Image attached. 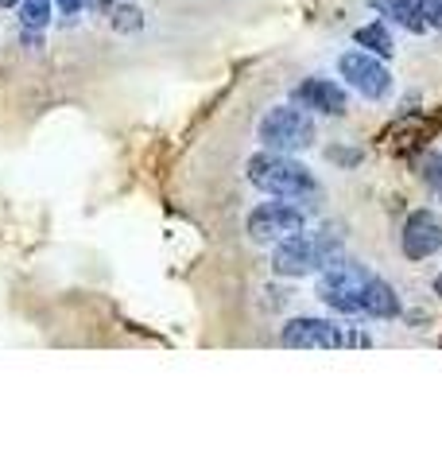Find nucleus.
I'll return each mask as SVG.
<instances>
[{
	"label": "nucleus",
	"mask_w": 442,
	"mask_h": 466,
	"mask_svg": "<svg viewBox=\"0 0 442 466\" xmlns=\"http://www.w3.org/2000/svg\"><path fill=\"white\" fill-rule=\"evenodd\" d=\"M245 179L256 187L260 195H276V198H291L303 210H318L322 202V183L315 179V171L295 159L291 152H272L260 148L256 156H248L245 164Z\"/></svg>",
	"instance_id": "nucleus-1"
},
{
	"label": "nucleus",
	"mask_w": 442,
	"mask_h": 466,
	"mask_svg": "<svg viewBox=\"0 0 442 466\" xmlns=\"http://www.w3.org/2000/svg\"><path fill=\"white\" fill-rule=\"evenodd\" d=\"M256 140L260 148H272V152H306L315 148L318 140V125H315V113H306L299 106H272L268 113L260 116L256 125Z\"/></svg>",
	"instance_id": "nucleus-2"
},
{
	"label": "nucleus",
	"mask_w": 442,
	"mask_h": 466,
	"mask_svg": "<svg viewBox=\"0 0 442 466\" xmlns=\"http://www.w3.org/2000/svg\"><path fill=\"white\" fill-rule=\"evenodd\" d=\"M365 280H368V265L342 253L318 272L315 296L326 303L334 315H361V284Z\"/></svg>",
	"instance_id": "nucleus-3"
},
{
	"label": "nucleus",
	"mask_w": 442,
	"mask_h": 466,
	"mask_svg": "<svg viewBox=\"0 0 442 466\" xmlns=\"http://www.w3.org/2000/svg\"><path fill=\"white\" fill-rule=\"evenodd\" d=\"M299 229H306V210L299 202L276 198V195H268V202H256L245 218V233H248V241H256V245H276Z\"/></svg>",
	"instance_id": "nucleus-4"
},
{
	"label": "nucleus",
	"mask_w": 442,
	"mask_h": 466,
	"mask_svg": "<svg viewBox=\"0 0 442 466\" xmlns=\"http://www.w3.org/2000/svg\"><path fill=\"white\" fill-rule=\"evenodd\" d=\"M337 78L346 82V90L361 94L365 101H385L392 94V70L385 58L368 55L365 47H349L337 55Z\"/></svg>",
	"instance_id": "nucleus-5"
},
{
	"label": "nucleus",
	"mask_w": 442,
	"mask_h": 466,
	"mask_svg": "<svg viewBox=\"0 0 442 466\" xmlns=\"http://www.w3.org/2000/svg\"><path fill=\"white\" fill-rule=\"evenodd\" d=\"M322 268H326V265H322V253H318V245H315V238H311L306 229L291 233V238H284V241L272 245V272L284 276V280L318 276Z\"/></svg>",
	"instance_id": "nucleus-6"
},
{
	"label": "nucleus",
	"mask_w": 442,
	"mask_h": 466,
	"mask_svg": "<svg viewBox=\"0 0 442 466\" xmlns=\"http://www.w3.org/2000/svg\"><path fill=\"white\" fill-rule=\"evenodd\" d=\"M291 106H299L315 116H346L349 113V90L342 78H322V75H311L303 82L291 86Z\"/></svg>",
	"instance_id": "nucleus-7"
},
{
	"label": "nucleus",
	"mask_w": 442,
	"mask_h": 466,
	"mask_svg": "<svg viewBox=\"0 0 442 466\" xmlns=\"http://www.w3.org/2000/svg\"><path fill=\"white\" fill-rule=\"evenodd\" d=\"M279 342L287 350H342L346 327L334 323V319H318V315H295L279 330Z\"/></svg>",
	"instance_id": "nucleus-8"
},
{
	"label": "nucleus",
	"mask_w": 442,
	"mask_h": 466,
	"mask_svg": "<svg viewBox=\"0 0 442 466\" xmlns=\"http://www.w3.org/2000/svg\"><path fill=\"white\" fill-rule=\"evenodd\" d=\"M400 249L407 260H431L442 253V218L435 210H411L404 233H400Z\"/></svg>",
	"instance_id": "nucleus-9"
},
{
	"label": "nucleus",
	"mask_w": 442,
	"mask_h": 466,
	"mask_svg": "<svg viewBox=\"0 0 442 466\" xmlns=\"http://www.w3.org/2000/svg\"><path fill=\"white\" fill-rule=\"evenodd\" d=\"M404 303H400V291H396L385 276L368 272V280L361 284V315L377 319V323H388V319H400Z\"/></svg>",
	"instance_id": "nucleus-10"
},
{
	"label": "nucleus",
	"mask_w": 442,
	"mask_h": 466,
	"mask_svg": "<svg viewBox=\"0 0 442 466\" xmlns=\"http://www.w3.org/2000/svg\"><path fill=\"white\" fill-rule=\"evenodd\" d=\"M373 5L380 8V16H385L388 24H396V27H404L407 35L431 32V24H427V16H423V0H373Z\"/></svg>",
	"instance_id": "nucleus-11"
},
{
	"label": "nucleus",
	"mask_w": 442,
	"mask_h": 466,
	"mask_svg": "<svg viewBox=\"0 0 442 466\" xmlns=\"http://www.w3.org/2000/svg\"><path fill=\"white\" fill-rule=\"evenodd\" d=\"M353 43L365 47L368 55L385 58V63H392V58H396V39L388 32V20H368V24H361L357 32H353Z\"/></svg>",
	"instance_id": "nucleus-12"
},
{
	"label": "nucleus",
	"mask_w": 442,
	"mask_h": 466,
	"mask_svg": "<svg viewBox=\"0 0 442 466\" xmlns=\"http://www.w3.org/2000/svg\"><path fill=\"white\" fill-rule=\"evenodd\" d=\"M51 20H55L51 0H20V24L27 32H47Z\"/></svg>",
	"instance_id": "nucleus-13"
},
{
	"label": "nucleus",
	"mask_w": 442,
	"mask_h": 466,
	"mask_svg": "<svg viewBox=\"0 0 442 466\" xmlns=\"http://www.w3.org/2000/svg\"><path fill=\"white\" fill-rule=\"evenodd\" d=\"M419 183L442 202V152H427L419 159Z\"/></svg>",
	"instance_id": "nucleus-14"
},
{
	"label": "nucleus",
	"mask_w": 442,
	"mask_h": 466,
	"mask_svg": "<svg viewBox=\"0 0 442 466\" xmlns=\"http://www.w3.org/2000/svg\"><path fill=\"white\" fill-rule=\"evenodd\" d=\"M109 24H113V32L132 35V32H140V27H144V12L136 5H113Z\"/></svg>",
	"instance_id": "nucleus-15"
},
{
	"label": "nucleus",
	"mask_w": 442,
	"mask_h": 466,
	"mask_svg": "<svg viewBox=\"0 0 442 466\" xmlns=\"http://www.w3.org/2000/svg\"><path fill=\"white\" fill-rule=\"evenodd\" d=\"M326 159H330V164H337V167H357L361 159H365V152L361 148H342V144H330Z\"/></svg>",
	"instance_id": "nucleus-16"
},
{
	"label": "nucleus",
	"mask_w": 442,
	"mask_h": 466,
	"mask_svg": "<svg viewBox=\"0 0 442 466\" xmlns=\"http://www.w3.org/2000/svg\"><path fill=\"white\" fill-rule=\"evenodd\" d=\"M423 16H427V24L442 32V0H423Z\"/></svg>",
	"instance_id": "nucleus-17"
},
{
	"label": "nucleus",
	"mask_w": 442,
	"mask_h": 466,
	"mask_svg": "<svg viewBox=\"0 0 442 466\" xmlns=\"http://www.w3.org/2000/svg\"><path fill=\"white\" fill-rule=\"evenodd\" d=\"M55 5H58V12H63L66 20H74V16H82L85 12V0H55Z\"/></svg>",
	"instance_id": "nucleus-18"
},
{
	"label": "nucleus",
	"mask_w": 442,
	"mask_h": 466,
	"mask_svg": "<svg viewBox=\"0 0 442 466\" xmlns=\"http://www.w3.org/2000/svg\"><path fill=\"white\" fill-rule=\"evenodd\" d=\"M346 346H373V334L357 330V327H346Z\"/></svg>",
	"instance_id": "nucleus-19"
},
{
	"label": "nucleus",
	"mask_w": 442,
	"mask_h": 466,
	"mask_svg": "<svg viewBox=\"0 0 442 466\" xmlns=\"http://www.w3.org/2000/svg\"><path fill=\"white\" fill-rule=\"evenodd\" d=\"M85 8L97 12V16H105V12H113V0H85Z\"/></svg>",
	"instance_id": "nucleus-20"
},
{
	"label": "nucleus",
	"mask_w": 442,
	"mask_h": 466,
	"mask_svg": "<svg viewBox=\"0 0 442 466\" xmlns=\"http://www.w3.org/2000/svg\"><path fill=\"white\" fill-rule=\"evenodd\" d=\"M435 296H438V299H442V272H438V276H435Z\"/></svg>",
	"instance_id": "nucleus-21"
},
{
	"label": "nucleus",
	"mask_w": 442,
	"mask_h": 466,
	"mask_svg": "<svg viewBox=\"0 0 442 466\" xmlns=\"http://www.w3.org/2000/svg\"><path fill=\"white\" fill-rule=\"evenodd\" d=\"M0 5H5V8H12V5H16V8H20V0H0Z\"/></svg>",
	"instance_id": "nucleus-22"
}]
</instances>
